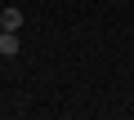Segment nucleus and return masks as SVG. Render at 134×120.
Here are the masks:
<instances>
[{"instance_id": "obj_1", "label": "nucleus", "mask_w": 134, "mask_h": 120, "mask_svg": "<svg viewBox=\"0 0 134 120\" xmlns=\"http://www.w3.org/2000/svg\"><path fill=\"white\" fill-rule=\"evenodd\" d=\"M0 58H18V31H0Z\"/></svg>"}, {"instance_id": "obj_2", "label": "nucleus", "mask_w": 134, "mask_h": 120, "mask_svg": "<svg viewBox=\"0 0 134 120\" xmlns=\"http://www.w3.org/2000/svg\"><path fill=\"white\" fill-rule=\"evenodd\" d=\"M0 27H5V31H18L23 27V9H5V14H0Z\"/></svg>"}, {"instance_id": "obj_3", "label": "nucleus", "mask_w": 134, "mask_h": 120, "mask_svg": "<svg viewBox=\"0 0 134 120\" xmlns=\"http://www.w3.org/2000/svg\"><path fill=\"white\" fill-rule=\"evenodd\" d=\"M0 31H5V27H0Z\"/></svg>"}]
</instances>
